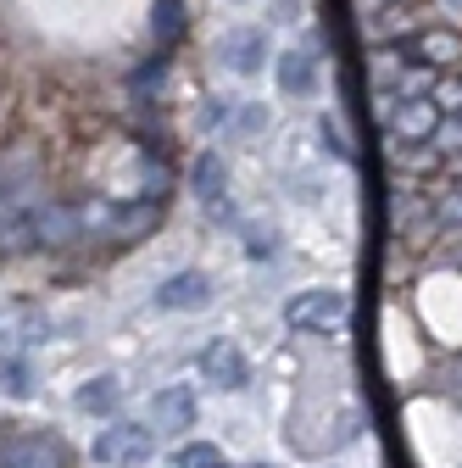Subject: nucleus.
Segmentation results:
<instances>
[{"mask_svg": "<svg viewBox=\"0 0 462 468\" xmlns=\"http://www.w3.org/2000/svg\"><path fill=\"white\" fill-rule=\"evenodd\" d=\"M28 223H34V251H68V246H79L84 240V223H79V207H68V201H39L34 212H28Z\"/></svg>", "mask_w": 462, "mask_h": 468, "instance_id": "1", "label": "nucleus"}, {"mask_svg": "<svg viewBox=\"0 0 462 468\" xmlns=\"http://www.w3.org/2000/svg\"><path fill=\"white\" fill-rule=\"evenodd\" d=\"M0 468H73L68 446L45 435V430H28V435H6L0 441Z\"/></svg>", "mask_w": 462, "mask_h": 468, "instance_id": "2", "label": "nucleus"}, {"mask_svg": "<svg viewBox=\"0 0 462 468\" xmlns=\"http://www.w3.org/2000/svg\"><path fill=\"white\" fill-rule=\"evenodd\" d=\"M284 318H290V329L334 335V329L345 324V296H340V290H301V296H290Z\"/></svg>", "mask_w": 462, "mask_h": 468, "instance_id": "3", "label": "nucleus"}, {"mask_svg": "<svg viewBox=\"0 0 462 468\" xmlns=\"http://www.w3.org/2000/svg\"><path fill=\"white\" fill-rule=\"evenodd\" d=\"M151 452H156V430H140V424H111V430H100V441L89 446V457L95 463H123V468H134V463H151Z\"/></svg>", "mask_w": 462, "mask_h": 468, "instance_id": "4", "label": "nucleus"}, {"mask_svg": "<svg viewBox=\"0 0 462 468\" xmlns=\"http://www.w3.org/2000/svg\"><path fill=\"white\" fill-rule=\"evenodd\" d=\"M201 379L217 385V390H246V385H251L246 351H240L235 340H206V351H201Z\"/></svg>", "mask_w": 462, "mask_h": 468, "instance_id": "5", "label": "nucleus"}, {"mask_svg": "<svg viewBox=\"0 0 462 468\" xmlns=\"http://www.w3.org/2000/svg\"><path fill=\"white\" fill-rule=\"evenodd\" d=\"M217 56H223L228 73L257 79V73L268 68V34H262V28H228V34L217 39Z\"/></svg>", "mask_w": 462, "mask_h": 468, "instance_id": "6", "label": "nucleus"}, {"mask_svg": "<svg viewBox=\"0 0 462 468\" xmlns=\"http://www.w3.org/2000/svg\"><path fill=\"white\" fill-rule=\"evenodd\" d=\"M435 123H440V106H435L429 95H401V101L390 106V134H395L401 145L429 140V134H435Z\"/></svg>", "mask_w": 462, "mask_h": 468, "instance_id": "7", "label": "nucleus"}, {"mask_svg": "<svg viewBox=\"0 0 462 468\" xmlns=\"http://www.w3.org/2000/svg\"><path fill=\"white\" fill-rule=\"evenodd\" d=\"M156 307H162V313H206V307H212V279H206V273H195V268L162 279Z\"/></svg>", "mask_w": 462, "mask_h": 468, "instance_id": "8", "label": "nucleus"}, {"mask_svg": "<svg viewBox=\"0 0 462 468\" xmlns=\"http://www.w3.org/2000/svg\"><path fill=\"white\" fill-rule=\"evenodd\" d=\"M407 62H424V68H435V73H446V68H457L462 62V34L457 28H418L413 34V45L401 50Z\"/></svg>", "mask_w": 462, "mask_h": 468, "instance_id": "9", "label": "nucleus"}, {"mask_svg": "<svg viewBox=\"0 0 462 468\" xmlns=\"http://www.w3.org/2000/svg\"><path fill=\"white\" fill-rule=\"evenodd\" d=\"M195 424V390L190 385H167L151 396V430H190Z\"/></svg>", "mask_w": 462, "mask_h": 468, "instance_id": "10", "label": "nucleus"}, {"mask_svg": "<svg viewBox=\"0 0 462 468\" xmlns=\"http://www.w3.org/2000/svg\"><path fill=\"white\" fill-rule=\"evenodd\" d=\"M73 407H79V413H89V419H111V413L123 407V385H118V374H95V379H84L79 396H73Z\"/></svg>", "mask_w": 462, "mask_h": 468, "instance_id": "11", "label": "nucleus"}, {"mask_svg": "<svg viewBox=\"0 0 462 468\" xmlns=\"http://www.w3.org/2000/svg\"><path fill=\"white\" fill-rule=\"evenodd\" d=\"M190 190H195L206 207H217V201L228 196V162H223L217 151H201V156H195V167H190Z\"/></svg>", "mask_w": 462, "mask_h": 468, "instance_id": "12", "label": "nucleus"}, {"mask_svg": "<svg viewBox=\"0 0 462 468\" xmlns=\"http://www.w3.org/2000/svg\"><path fill=\"white\" fill-rule=\"evenodd\" d=\"M312 84H318V56L301 45V50H284L278 56V90L284 95H312Z\"/></svg>", "mask_w": 462, "mask_h": 468, "instance_id": "13", "label": "nucleus"}, {"mask_svg": "<svg viewBox=\"0 0 462 468\" xmlns=\"http://www.w3.org/2000/svg\"><path fill=\"white\" fill-rule=\"evenodd\" d=\"M173 468H223V452L212 441H184L173 452Z\"/></svg>", "mask_w": 462, "mask_h": 468, "instance_id": "14", "label": "nucleus"}, {"mask_svg": "<svg viewBox=\"0 0 462 468\" xmlns=\"http://www.w3.org/2000/svg\"><path fill=\"white\" fill-rule=\"evenodd\" d=\"M429 84H435V68L401 62V73H395V90H401V95H429Z\"/></svg>", "mask_w": 462, "mask_h": 468, "instance_id": "15", "label": "nucleus"}, {"mask_svg": "<svg viewBox=\"0 0 462 468\" xmlns=\"http://www.w3.org/2000/svg\"><path fill=\"white\" fill-rule=\"evenodd\" d=\"M429 101L440 106V117H451V112H462V79H446V73H440V79L429 84Z\"/></svg>", "mask_w": 462, "mask_h": 468, "instance_id": "16", "label": "nucleus"}, {"mask_svg": "<svg viewBox=\"0 0 462 468\" xmlns=\"http://www.w3.org/2000/svg\"><path fill=\"white\" fill-rule=\"evenodd\" d=\"M429 145H435L440 156H457V151H462V117H440L435 134H429Z\"/></svg>", "mask_w": 462, "mask_h": 468, "instance_id": "17", "label": "nucleus"}, {"mask_svg": "<svg viewBox=\"0 0 462 468\" xmlns=\"http://www.w3.org/2000/svg\"><path fill=\"white\" fill-rule=\"evenodd\" d=\"M435 223H440L446 234H462V190H446V196L435 201Z\"/></svg>", "mask_w": 462, "mask_h": 468, "instance_id": "18", "label": "nucleus"}, {"mask_svg": "<svg viewBox=\"0 0 462 468\" xmlns=\"http://www.w3.org/2000/svg\"><path fill=\"white\" fill-rule=\"evenodd\" d=\"M156 34L162 39H179L184 34V6H179V0H156Z\"/></svg>", "mask_w": 462, "mask_h": 468, "instance_id": "19", "label": "nucleus"}, {"mask_svg": "<svg viewBox=\"0 0 462 468\" xmlns=\"http://www.w3.org/2000/svg\"><path fill=\"white\" fill-rule=\"evenodd\" d=\"M401 62H407V56H401V45H384V50H373V79H379V84H390V79L401 73Z\"/></svg>", "mask_w": 462, "mask_h": 468, "instance_id": "20", "label": "nucleus"}, {"mask_svg": "<svg viewBox=\"0 0 462 468\" xmlns=\"http://www.w3.org/2000/svg\"><path fill=\"white\" fill-rule=\"evenodd\" d=\"M0 379H6V390L12 396H28L34 385H28V363L23 357H6V363H0Z\"/></svg>", "mask_w": 462, "mask_h": 468, "instance_id": "21", "label": "nucleus"}, {"mask_svg": "<svg viewBox=\"0 0 462 468\" xmlns=\"http://www.w3.org/2000/svg\"><path fill=\"white\" fill-rule=\"evenodd\" d=\"M318 134H323V145H329L334 156H352V151H345V140H340V129H334V117H323V123H318Z\"/></svg>", "mask_w": 462, "mask_h": 468, "instance_id": "22", "label": "nucleus"}, {"mask_svg": "<svg viewBox=\"0 0 462 468\" xmlns=\"http://www.w3.org/2000/svg\"><path fill=\"white\" fill-rule=\"evenodd\" d=\"M262 123H268V106H246L240 112V134H257Z\"/></svg>", "mask_w": 462, "mask_h": 468, "instance_id": "23", "label": "nucleus"}, {"mask_svg": "<svg viewBox=\"0 0 462 468\" xmlns=\"http://www.w3.org/2000/svg\"><path fill=\"white\" fill-rule=\"evenodd\" d=\"M273 17L284 23V17H296V0H273Z\"/></svg>", "mask_w": 462, "mask_h": 468, "instance_id": "24", "label": "nucleus"}, {"mask_svg": "<svg viewBox=\"0 0 462 468\" xmlns=\"http://www.w3.org/2000/svg\"><path fill=\"white\" fill-rule=\"evenodd\" d=\"M440 6H446V12H451L457 23H462V0H440Z\"/></svg>", "mask_w": 462, "mask_h": 468, "instance_id": "25", "label": "nucleus"}, {"mask_svg": "<svg viewBox=\"0 0 462 468\" xmlns=\"http://www.w3.org/2000/svg\"><path fill=\"white\" fill-rule=\"evenodd\" d=\"M451 379H457V385H462V357H457V363H451Z\"/></svg>", "mask_w": 462, "mask_h": 468, "instance_id": "26", "label": "nucleus"}, {"mask_svg": "<svg viewBox=\"0 0 462 468\" xmlns=\"http://www.w3.org/2000/svg\"><path fill=\"white\" fill-rule=\"evenodd\" d=\"M395 6H413V0H395Z\"/></svg>", "mask_w": 462, "mask_h": 468, "instance_id": "27", "label": "nucleus"}, {"mask_svg": "<svg viewBox=\"0 0 462 468\" xmlns=\"http://www.w3.org/2000/svg\"><path fill=\"white\" fill-rule=\"evenodd\" d=\"M235 6H246V0H235Z\"/></svg>", "mask_w": 462, "mask_h": 468, "instance_id": "28", "label": "nucleus"}, {"mask_svg": "<svg viewBox=\"0 0 462 468\" xmlns=\"http://www.w3.org/2000/svg\"><path fill=\"white\" fill-rule=\"evenodd\" d=\"M457 179H462V173H457ZM457 190H462V185H457Z\"/></svg>", "mask_w": 462, "mask_h": 468, "instance_id": "29", "label": "nucleus"}, {"mask_svg": "<svg viewBox=\"0 0 462 468\" xmlns=\"http://www.w3.org/2000/svg\"><path fill=\"white\" fill-rule=\"evenodd\" d=\"M451 117H462V112H451Z\"/></svg>", "mask_w": 462, "mask_h": 468, "instance_id": "30", "label": "nucleus"}, {"mask_svg": "<svg viewBox=\"0 0 462 468\" xmlns=\"http://www.w3.org/2000/svg\"><path fill=\"white\" fill-rule=\"evenodd\" d=\"M257 468H262V463H257Z\"/></svg>", "mask_w": 462, "mask_h": 468, "instance_id": "31", "label": "nucleus"}]
</instances>
